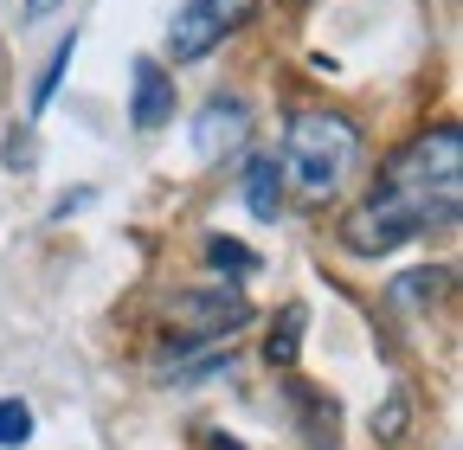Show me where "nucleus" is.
Instances as JSON below:
<instances>
[{"label":"nucleus","mask_w":463,"mask_h":450,"mask_svg":"<svg viewBox=\"0 0 463 450\" xmlns=\"http://www.w3.org/2000/svg\"><path fill=\"white\" fill-rule=\"evenodd\" d=\"M380 187H386L392 200L412 206L425 232H431V225H450V219H457V200H463V136H457L450 123L425 129L419 142H405V148L386 161Z\"/></svg>","instance_id":"1"},{"label":"nucleus","mask_w":463,"mask_h":450,"mask_svg":"<svg viewBox=\"0 0 463 450\" xmlns=\"http://www.w3.org/2000/svg\"><path fill=\"white\" fill-rule=\"evenodd\" d=\"M33 437V406L26 399H0V450H20Z\"/></svg>","instance_id":"13"},{"label":"nucleus","mask_w":463,"mask_h":450,"mask_svg":"<svg viewBox=\"0 0 463 450\" xmlns=\"http://www.w3.org/2000/svg\"><path fill=\"white\" fill-rule=\"evenodd\" d=\"M71 52H78V39H58V52H52V65L39 71V84H33V117H39V109L52 103V90H58V78H65L71 71Z\"/></svg>","instance_id":"12"},{"label":"nucleus","mask_w":463,"mask_h":450,"mask_svg":"<svg viewBox=\"0 0 463 450\" xmlns=\"http://www.w3.org/2000/svg\"><path fill=\"white\" fill-rule=\"evenodd\" d=\"M129 84H136V97H129L136 129H161V123L174 117V78H167L155 59H136V65H129Z\"/></svg>","instance_id":"6"},{"label":"nucleus","mask_w":463,"mask_h":450,"mask_svg":"<svg viewBox=\"0 0 463 450\" xmlns=\"http://www.w3.org/2000/svg\"><path fill=\"white\" fill-rule=\"evenodd\" d=\"M289 399L303 406L309 444H316V450H335V399H328V392H316V386H303V380H289Z\"/></svg>","instance_id":"9"},{"label":"nucleus","mask_w":463,"mask_h":450,"mask_svg":"<svg viewBox=\"0 0 463 450\" xmlns=\"http://www.w3.org/2000/svg\"><path fill=\"white\" fill-rule=\"evenodd\" d=\"M405 425H412V399H405V392H392V399L373 412V437H380V444H399Z\"/></svg>","instance_id":"14"},{"label":"nucleus","mask_w":463,"mask_h":450,"mask_svg":"<svg viewBox=\"0 0 463 450\" xmlns=\"http://www.w3.org/2000/svg\"><path fill=\"white\" fill-rule=\"evenodd\" d=\"M277 200H283V167H277V155H251V167H245V206H251L258 219H277Z\"/></svg>","instance_id":"8"},{"label":"nucleus","mask_w":463,"mask_h":450,"mask_svg":"<svg viewBox=\"0 0 463 450\" xmlns=\"http://www.w3.org/2000/svg\"><path fill=\"white\" fill-rule=\"evenodd\" d=\"M206 264H213L219 277H251V270H258V251L239 245V239H206Z\"/></svg>","instance_id":"11"},{"label":"nucleus","mask_w":463,"mask_h":450,"mask_svg":"<svg viewBox=\"0 0 463 450\" xmlns=\"http://www.w3.org/2000/svg\"><path fill=\"white\" fill-rule=\"evenodd\" d=\"M245 129H251V109H245L239 97H219V103H206L200 117H194V155H225V148H239Z\"/></svg>","instance_id":"5"},{"label":"nucleus","mask_w":463,"mask_h":450,"mask_svg":"<svg viewBox=\"0 0 463 450\" xmlns=\"http://www.w3.org/2000/svg\"><path fill=\"white\" fill-rule=\"evenodd\" d=\"M251 14H258V0H187V7L174 14V26H167V52L174 59H206V52L225 33H239Z\"/></svg>","instance_id":"3"},{"label":"nucleus","mask_w":463,"mask_h":450,"mask_svg":"<svg viewBox=\"0 0 463 450\" xmlns=\"http://www.w3.org/2000/svg\"><path fill=\"white\" fill-rule=\"evenodd\" d=\"M283 155H289V174L303 181V193H335L361 155V129L341 109H297L289 136H283Z\"/></svg>","instance_id":"2"},{"label":"nucleus","mask_w":463,"mask_h":450,"mask_svg":"<svg viewBox=\"0 0 463 450\" xmlns=\"http://www.w3.org/2000/svg\"><path fill=\"white\" fill-rule=\"evenodd\" d=\"M167 322L187 334V342H213V334H239L251 322L245 296L239 290H187L167 303Z\"/></svg>","instance_id":"4"},{"label":"nucleus","mask_w":463,"mask_h":450,"mask_svg":"<svg viewBox=\"0 0 463 450\" xmlns=\"http://www.w3.org/2000/svg\"><path fill=\"white\" fill-rule=\"evenodd\" d=\"M444 290H450V270L419 264V270H399V277H392L386 303H392L399 315H425V309H438V303H444Z\"/></svg>","instance_id":"7"},{"label":"nucleus","mask_w":463,"mask_h":450,"mask_svg":"<svg viewBox=\"0 0 463 450\" xmlns=\"http://www.w3.org/2000/svg\"><path fill=\"white\" fill-rule=\"evenodd\" d=\"M58 7H65V0H26V26H39V20H52Z\"/></svg>","instance_id":"15"},{"label":"nucleus","mask_w":463,"mask_h":450,"mask_svg":"<svg viewBox=\"0 0 463 450\" xmlns=\"http://www.w3.org/2000/svg\"><path fill=\"white\" fill-rule=\"evenodd\" d=\"M297 348H303V303H283L270 342H264V361H270V367H289V361H297Z\"/></svg>","instance_id":"10"}]
</instances>
